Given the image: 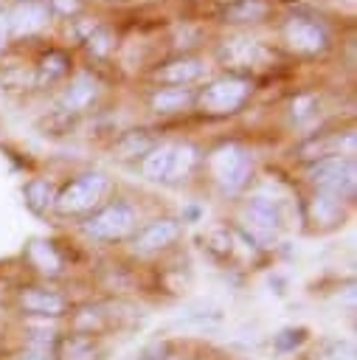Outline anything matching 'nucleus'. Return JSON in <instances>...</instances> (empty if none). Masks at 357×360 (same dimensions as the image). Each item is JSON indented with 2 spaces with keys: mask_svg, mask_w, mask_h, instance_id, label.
<instances>
[{
  "mask_svg": "<svg viewBox=\"0 0 357 360\" xmlns=\"http://www.w3.org/2000/svg\"><path fill=\"white\" fill-rule=\"evenodd\" d=\"M110 188V180L107 174L101 172H87V174H79L73 177L53 200V208L65 217H76V214H87V211H96L98 202L104 200Z\"/></svg>",
  "mask_w": 357,
  "mask_h": 360,
  "instance_id": "f257e3e1",
  "label": "nucleus"
},
{
  "mask_svg": "<svg viewBox=\"0 0 357 360\" xmlns=\"http://www.w3.org/2000/svg\"><path fill=\"white\" fill-rule=\"evenodd\" d=\"M135 231V211L126 202H110L104 208H96L84 219V233L98 242H115Z\"/></svg>",
  "mask_w": 357,
  "mask_h": 360,
  "instance_id": "f03ea898",
  "label": "nucleus"
},
{
  "mask_svg": "<svg viewBox=\"0 0 357 360\" xmlns=\"http://www.w3.org/2000/svg\"><path fill=\"white\" fill-rule=\"evenodd\" d=\"M250 155L242 146H222L211 155V174L225 191H239L250 177Z\"/></svg>",
  "mask_w": 357,
  "mask_h": 360,
  "instance_id": "7ed1b4c3",
  "label": "nucleus"
},
{
  "mask_svg": "<svg viewBox=\"0 0 357 360\" xmlns=\"http://www.w3.org/2000/svg\"><path fill=\"white\" fill-rule=\"evenodd\" d=\"M309 180L318 186V191H329L337 197H351L354 188V163L346 158H320L312 169H309Z\"/></svg>",
  "mask_w": 357,
  "mask_h": 360,
  "instance_id": "20e7f679",
  "label": "nucleus"
},
{
  "mask_svg": "<svg viewBox=\"0 0 357 360\" xmlns=\"http://www.w3.org/2000/svg\"><path fill=\"white\" fill-rule=\"evenodd\" d=\"M177 236H180V222L171 217H163V219L146 222L143 228H135L129 233V248L141 256H149V253H157V250H166L169 245H174Z\"/></svg>",
  "mask_w": 357,
  "mask_h": 360,
  "instance_id": "39448f33",
  "label": "nucleus"
},
{
  "mask_svg": "<svg viewBox=\"0 0 357 360\" xmlns=\"http://www.w3.org/2000/svg\"><path fill=\"white\" fill-rule=\"evenodd\" d=\"M278 225H281V217H278V208H275L273 200L253 197V200L245 205V228H247L250 239L267 245L270 239H275Z\"/></svg>",
  "mask_w": 357,
  "mask_h": 360,
  "instance_id": "423d86ee",
  "label": "nucleus"
},
{
  "mask_svg": "<svg viewBox=\"0 0 357 360\" xmlns=\"http://www.w3.org/2000/svg\"><path fill=\"white\" fill-rule=\"evenodd\" d=\"M17 307L31 318H62L67 312V298L48 287H25L17 295Z\"/></svg>",
  "mask_w": 357,
  "mask_h": 360,
  "instance_id": "0eeeda50",
  "label": "nucleus"
},
{
  "mask_svg": "<svg viewBox=\"0 0 357 360\" xmlns=\"http://www.w3.org/2000/svg\"><path fill=\"white\" fill-rule=\"evenodd\" d=\"M101 346L96 335H82V332H67L56 335L51 346V360H98Z\"/></svg>",
  "mask_w": 357,
  "mask_h": 360,
  "instance_id": "6e6552de",
  "label": "nucleus"
},
{
  "mask_svg": "<svg viewBox=\"0 0 357 360\" xmlns=\"http://www.w3.org/2000/svg\"><path fill=\"white\" fill-rule=\"evenodd\" d=\"M247 93V84L239 82V79H225V82H214L205 93H202V101H208L211 112H231L233 107L242 104Z\"/></svg>",
  "mask_w": 357,
  "mask_h": 360,
  "instance_id": "1a4fd4ad",
  "label": "nucleus"
},
{
  "mask_svg": "<svg viewBox=\"0 0 357 360\" xmlns=\"http://www.w3.org/2000/svg\"><path fill=\"white\" fill-rule=\"evenodd\" d=\"M340 219H343V197L318 191L309 200V222H315L318 228H335Z\"/></svg>",
  "mask_w": 357,
  "mask_h": 360,
  "instance_id": "9d476101",
  "label": "nucleus"
},
{
  "mask_svg": "<svg viewBox=\"0 0 357 360\" xmlns=\"http://www.w3.org/2000/svg\"><path fill=\"white\" fill-rule=\"evenodd\" d=\"M171 152H174V143L152 146V149L143 155V160H141V172H143V177H149V180H163V183H166L169 163H171Z\"/></svg>",
  "mask_w": 357,
  "mask_h": 360,
  "instance_id": "9b49d317",
  "label": "nucleus"
},
{
  "mask_svg": "<svg viewBox=\"0 0 357 360\" xmlns=\"http://www.w3.org/2000/svg\"><path fill=\"white\" fill-rule=\"evenodd\" d=\"M28 259H31V264H34L39 273H45V276H56V273L62 270V259H59V253L51 248V242L34 239V242L28 245Z\"/></svg>",
  "mask_w": 357,
  "mask_h": 360,
  "instance_id": "f8f14e48",
  "label": "nucleus"
},
{
  "mask_svg": "<svg viewBox=\"0 0 357 360\" xmlns=\"http://www.w3.org/2000/svg\"><path fill=\"white\" fill-rule=\"evenodd\" d=\"M22 194H25V205L34 214H45L48 208H53V200H56V191L48 180H31Z\"/></svg>",
  "mask_w": 357,
  "mask_h": 360,
  "instance_id": "ddd939ff",
  "label": "nucleus"
},
{
  "mask_svg": "<svg viewBox=\"0 0 357 360\" xmlns=\"http://www.w3.org/2000/svg\"><path fill=\"white\" fill-rule=\"evenodd\" d=\"M309 360H354V346L343 338H323L312 349Z\"/></svg>",
  "mask_w": 357,
  "mask_h": 360,
  "instance_id": "4468645a",
  "label": "nucleus"
},
{
  "mask_svg": "<svg viewBox=\"0 0 357 360\" xmlns=\"http://www.w3.org/2000/svg\"><path fill=\"white\" fill-rule=\"evenodd\" d=\"M290 39L292 42H298V45H306V48H320L323 45V31L318 28V22H309V20H304V17H295L292 22H290Z\"/></svg>",
  "mask_w": 357,
  "mask_h": 360,
  "instance_id": "2eb2a0df",
  "label": "nucleus"
},
{
  "mask_svg": "<svg viewBox=\"0 0 357 360\" xmlns=\"http://www.w3.org/2000/svg\"><path fill=\"white\" fill-rule=\"evenodd\" d=\"M197 163V152L191 146H174L171 152V163H169V174H166V183H177V180H186L191 174Z\"/></svg>",
  "mask_w": 357,
  "mask_h": 360,
  "instance_id": "dca6fc26",
  "label": "nucleus"
},
{
  "mask_svg": "<svg viewBox=\"0 0 357 360\" xmlns=\"http://www.w3.org/2000/svg\"><path fill=\"white\" fill-rule=\"evenodd\" d=\"M191 98V93L186 90V87H163L155 98H152V104L157 107V112H174V110H183V104Z\"/></svg>",
  "mask_w": 357,
  "mask_h": 360,
  "instance_id": "f3484780",
  "label": "nucleus"
},
{
  "mask_svg": "<svg viewBox=\"0 0 357 360\" xmlns=\"http://www.w3.org/2000/svg\"><path fill=\"white\" fill-rule=\"evenodd\" d=\"M93 93H96L93 82H90V79H79L73 87H67V93H65V107L76 112V110H82V107L93 98Z\"/></svg>",
  "mask_w": 357,
  "mask_h": 360,
  "instance_id": "a211bd4d",
  "label": "nucleus"
},
{
  "mask_svg": "<svg viewBox=\"0 0 357 360\" xmlns=\"http://www.w3.org/2000/svg\"><path fill=\"white\" fill-rule=\"evenodd\" d=\"M208 250L219 259H228L233 253V239H231V231L228 228H214L208 233Z\"/></svg>",
  "mask_w": 357,
  "mask_h": 360,
  "instance_id": "6ab92c4d",
  "label": "nucleus"
},
{
  "mask_svg": "<svg viewBox=\"0 0 357 360\" xmlns=\"http://www.w3.org/2000/svg\"><path fill=\"white\" fill-rule=\"evenodd\" d=\"M301 340H304V329H284V332H278V335H275V346H278L281 352L295 349Z\"/></svg>",
  "mask_w": 357,
  "mask_h": 360,
  "instance_id": "aec40b11",
  "label": "nucleus"
},
{
  "mask_svg": "<svg viewBox=\"0 0 357 360\" xmlns=\"http://www.w3.org/2000/svg\"><path fill=\"white\" fill-rule=\"evenodd\" d=\"M135 360H169V346H166V343H152V346H146Z\"/></svg>",
  "mask_w": 357,
  "mask_h": 360,
  "instance_id": "412c9836",
  "label": "nucleus"
},
{
  "mask_svg": "<svg viewBox=\"0 0 357 360\" xmlns=\"http://www.w3.org/2000/svg\"><path fill=\"white\" fill-rule=\"evenodd\" d=\"M17 360H51V354H45V352H31V349H25Z\"/></svg>",
  "mask_w": 357,
  "mask_h": 360,
  "instance_id": "4be33fe9",
  "label": "nucleus"
},
{
  "mask_svg": "<svg viewBox=\"0 0 357 360\" xmlns=\"http://www.w3.org/2000/svg\"><path fill=\"white\" fill-rule=\"evenodd\" d=\"M205 360H214V357H205Z\"/></svg>",
  "mask_w": 357,
  "mask_h": 360,
  "instance_id": "5701e85b",
  "label": "nucleus"
}]
</instances>
